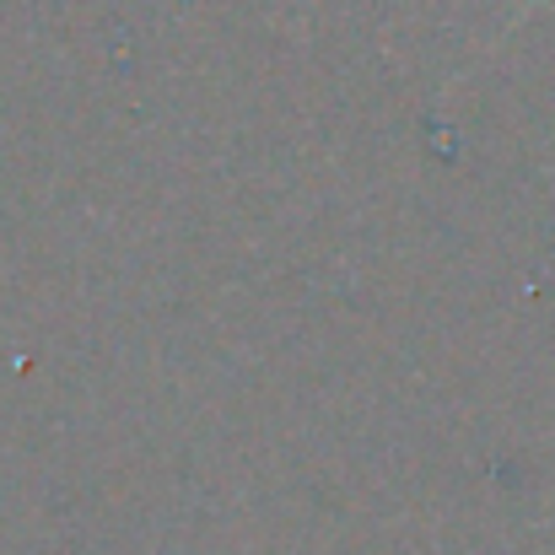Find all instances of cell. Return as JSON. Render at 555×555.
Here are the masks:
<instances>
[{
  "label": "cell",
  "mask_w": 555,
  "mask_h": 555,
  "mask_svg": "<svg viewBox=\"0 0 555 555\" xmlns=\"http://www.w3.org/2000/svg\"><path fill=\"white\" fill-rule=\"evenodd\" d=\"M534 5H540V0H534Z\"/></svg>",
  "instance_id": "cell-1"
}]
</instances>
